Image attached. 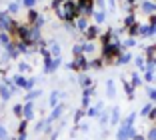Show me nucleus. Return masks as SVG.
I'll use <instances>...</instances> for the list:
<instances>
[{
  "mask_svg": "<svg viewBox=\"0 0 156 140\" xmlns=\"http://www.w3.org/2000/svg\"><path fill=\"white\" fill-rule=\"evenodd\" d=\"M90 94H92V88H86L82 94V110L88 108V104H90Z\"/></svg>",
  "mask_w": 156,
  "mask_h": 140,
  "instance_id": "obj_7",
  "label": "nucleus"
},
{
  "mask_svg": "<svg viewBox=\"0 0 156 140\" xmlns=\"http://www.w3.org/2000/svg\"><path fill=\"white\" fill-rule=\"evenodd\" d=\"M82 114H84V110H78V112H76V116H74V120H80V118H82Z\"/></svg>",
  "mask_w": 156,
  "mask_h": 140,
  "instance_id": "obj_42",
  "label": "nucleus"
},
{
  "mask_svg": "<svg viewBox=\"0 0 156 140\" xmlns=\"http://www.w3.org/2000/svg\"><path fill=\"white\" fill-rule=\"evenodd\" d=\"M22 116H24V120H32V118H34V106H32V102H26L22 106Z\"/></svg>",
  "mask_w": 156,
  "mask_h": 140,
  "instance_id": "obj_4",
  "label": "nucleus"
},
{
  "mask_svg": "<svg viewBox=\"0 0 156 140\" xmlns=\"http://www.w3.org/2000/svg\"><path fill=\"white\" fill-rule=\"evenodd\" d=\"M18 8H20L18 2H12V4L8 6V12H12V14H14V12H18Z\"/></svg>",
  "mask_w": 156,
  "mask_h": 140,
  "instance_id": "obj_28",
  "label": "nucleus"
},
{
  "mask_svg": "<svg viewBox=\"0 0 156 140\" xmlns=\"http://www.w3.org/2000/svg\"><path fill=\"white\" fill-rule=\"evenodd\" d=\"M142 10H144V12H150V14H154V2L146 0V2L142 4Z\"/></svg>",
  "mask_w": 156,
  "mask_h": 140,
  "instance_id": "obj_16",
  "label": "nucleus"
},
{
  "mask_svg": "<svg viewBox=\"0 0 156 140\" xmlns=\"http://www.w3.org/2000/svg\"><path fill=\"white\" fill-rule=\"evenodd\" d=\"M146 56H148V60H154V46L146 48Z\"/></svg>",
  "mask_w": 156,
  "mask_h": 140,
  "instance_id": "obj_29",
  "label": "nucleus"
},
{
  "mask_svg": "<svg viewBox=\"0 0 156 140\" xmlns=\"http://www.w3.org/2000/svg\"><path fill=\"white\" fill-rule=\"evenodd\" d=\"M156 98V90L154 88H148V100H154Z\"/></svg>",
  "mask_w": 156,
  "mask_h": 140,
  "instance_id": "obj_34",
  "label": "nucleus"
},
{
  "mask_svg": "<svg viewBox=\"0 0 156 140\" xmlns=\"http://www.w3.org/2000/svg\"><path fill=\"white\" fill-rule=\"evenodd\" d=\"M124 88H126V94H128V98H134V88L130 86V82H124Z\"/></svg>",
  "mask_w": 156,
  "mask_h": 140,
  "instance_id": "obj_20",
  "label": "nucleus"
},
{
  "mask_svg": "<svg viewBox=\"0 0 156 140\" xmlns=\"http://www.w3.org/2000/svg\"><path fill=\"white\" fill-rule=\"evenodd\" d=\"M146 138H148V140H156V128H150V130H148Z\"/></svg>",
  "mask_w": 156,
  "mask_h": 140,
  "instance_id": "obj_27",
  "label": "nucleus"
},
{
  "mask_svg": "<svg viewBox=\"0 0 156 140\" xmlns=\"http://www.w3.org/2000/svg\"><path fill=\"white\" fill-rule=\"evenodd\" d=\"M128 60H130V54H124L122 58H120V64H126V62H128Z\"/></svg>",
  "mask_w": 156,
  "mask_h": 140,
  "instance_id": "obj_41",
  "label": "nucleus"
},
{
  "mask_svg": "<svg viewBox=\"0 0 156 140\" xmlns=\"http://www.w3.org/2000/svg\"><path fill=\"white\" fill-rule=\"evenodd\" d=\"M14 114H16V116H22V106H20V104H16V106H14Z\"/></svg>",
  "mask_w": 156,
  "mask_h": 140,
  "instance_id": "obj_31",
  "label": "nucleus"
},
{
  "mask_svg": "<svg viewBox=\"0 0 156 140\" xmlns=\"http://www.w3.org/2000/svg\"><path fill=\"white\" fill-rule=\"evenodd\" d=\"M74 54H76V56L82 54V44H76V46H74Z\"/></svg>",
  "mask_w": 156,
  "mask_h": 140,
  "instance_id": "obj_35",
  "label": "nucleus"
},
{
  "mask_svg": "<svg viewBox=\"0 0 156 140\" xmlns=\"http://www.w3.org/2000/svg\"><path fill=\"white\" fill-rule=\"evenodd\" d=\"M96 34H98V28H96V26H90V28L86 30V38H88V40L96 38Z\"/></svg>",
  "mask_w": 156,
  "mask_h": 140,
  "instance_id": "obj_15",
  "label": "nucleus"
},
{
  "mask_svg": "<svg viewBox=\"0 0 156 140\" xmlns=\"http://www.w3.org/2000/svg\"><path fill=\"white\" fill-rule=\"evenodd\" d=\"M78 80H80V86H82V88H90V84H92V80L88 76H84V74H80Z\"/></svg>",
  "mask_w": 156,
  "mask_h": 140,
  "instance_id": "obj_13",
  "label": "nucleus"
},
{
  "mask_svg": "<svg viewBox=\"0 0 156 140\" xmlns=\"http://www.w3.org/2000/svg\"><path fill=\"white\" fill-rule=\"evenodd\" d=\"M94 20H96L98 24H102L106 20V12L104 10H98V12H94Z\"/></svg>",
  "mask_w": 156,
  "mask_h": 140,
  "instance_id": "obj_12",
  "label": "nucleus"
},
{
  "mask_svg": "<svg viewBox=\"0 0 156 140\" xmlns=\"http://www.w3.org/2000/svg\"><path fill=\"white\" fill-rule=\"evenodd\" d=\"M136 66L140 68V70H144V58H136Z\"/></svg>",
  "mask_w": 156,
  "mask_h": 140,
  "instance_id": "obj_38",
  "label": "nucleus"
},
{
  "mask_svg": "<svg viewBox=\"0 0 156 140\" xmlns=\"http://www.w3.org/2000/svg\"><path fill=\"white\" fill-rule=\"evenodd\" d=\"M76 24H78V28H80V30H86V28H88L86 18H78V20H76Z\"/></svg>",
  "mask_w": 156,
  "mask_h": 140,
  "instance_id": "obj_22",
  "label": "nucleus"
},
{
  "mask_svg": "<svg viewBox=\"0 0 156 140\" xmlns=\"http://www.w3.org/2000/svg\"><path fill=\"white\" fill-rule=\"evenodd\" d=\"M26 122H28V120H22V122H20V128H18V134H22V132H26Z\"/></svg>",
  "mask_w": 156,
  "mask_h": 140,
  "instance_id": "obj_33",
  "label": "nucleus"
},
{
  "mask_svg": "<svg viewBox=\"0 0 156 140\" xmlns=\"http://www.w3.org/2000/svg\"><path fill=\"white\" fill-rule=\"evenodd\" d=\"M14 86H18V88H24V84H26V78L22 76V74H18V76H14Z\"/></svg>",
  "mask_w": 156,
  "mask_h": 140,
  "instance_id": "obj_11",
  "label": "nucleus"
},
{
  "mask_svg": "<svg viewBox=\"0 0 156 140\" xmlns=\"http://www.w3.org/2000/svg\"><path fill=\"white\" fill-rule=\"evenodd\" d=\"M100 110H102V102H100V104H96L94 108H90V110H88V116H96V114L100 112Z\"/></svg>",
  "mask_w": 156,
  "mask_h": 140,
  "instance_id": "obj_18",
  "label": "nucleus"
},
{
  "mask_svg": "<svg viewBox=\"0 0 156 140\" xmlns=\"http://www.w3.org/2000/svg\"><path fill=\"white\" fill-rule=\"evenodd\" d=\"M40 94H42L40 90H32V92H28V94H26V100H28V102H32V100H34V98H38Z\"/></svg>",
  "mask_w": 156,
  "mask_h": 140,
  "instance_id": "obj_17",
  "label": "nucleus"
},
{
  "mask_svg": "<svg viewBox=\"0 0 156 140\" xmlns=\"http://www.w3.org/2000/svg\"><path fill=\"white\" fill-rule=\"evenodd\" d=\"M138 84H140V78L134 74V76H132V88H134V86H138Z\"/></svg>",
  "mask_w": 156,
  "mask_h": 140,
  "instance_id": "obj_39",
  "label": "nucleus"
},
{
  "mask_svg": "<svg viewBox=\"0 0 156 140\" xmlns=\"http://www.w3.org/2000/svg\"><path fill=\"white\" fill-rule=\"evenodd\" d=\"M110 120H112V124H116V122L120 120V110H118V106L112 110V118H110Z\"/></svg>",
  "mask_w": 156,
  "mask_h": 140,
  "instance_id": "obj_19",
  "label": "nucleus"
},
{
  "mask_svg": "<svg viewBox=\"0 0 156 140\" xmlns=\"http://www.w3.org/2000/svg\"><path fill=\"white\" fill-rule=\"evenodd\" d=\"M146 82H154V72L146 70Z\"/></svg>",
  "mask_w": 156,
  "mask_h": 140,
  "instance_id": "obj_36",
  "label": "nucleus"
},
{
  "mask_svg": "<svg viewBox=\"0 0 156 140\" xmlns=\"http://www.w3.org/2000/svg\"><path fill=\"white\" fill-rule=\"evenodd\" d=\"M78 2H80V4H76V6H78V10L84 8L86 12H90V8H92V0H78Z\"/></svg>",
  "mask_w": 156,
  "mask_h": 140,
  "instance_id": "obj_10",
  "label": "nucleus"
},
{
  "mask_svg": "<svg viewBox=\"0 0 156 140\" xmlns=\"http://www.w3.org/2000/svg\"><path fill=\"white\" fill-rule=\"evenodd\" d=\"M24 4H26V6H28V8H32V6H34V4H36V0H24Z\"/></svg>",
  "mask_w": 156,
  "mask_h": 140,
  "instance_id": "obj_40",
  "label": "nucleus"
},
{
  "mask_svg": "<svg viewBox=\"0 0 156 140\" xmlns=\"http://www.w3.org/2000/svg\"><path fill=\"white\" fill-rule=\"evenodd\" d=\"M46 124H48L46 120H40V122L36 124V132H44V130H46Z\"/></svg>",
  "mask_w": 156,
  "mask_h": 140,
  "instance_id": "obj_24",
  "label": "nucleus"
},
{
  "mask_svg": "<svg viewBox=\"0 0 156 140\" xmlns=\"http://www.w3.org/2000/svg\"><path fill=\"white\" fill-rule=\"evenodd\" d=\"M48 54H50L52 58H60V46L56 44V42H52V44H50V50H48Z\"/></svg>",
  "mask_w": 156,
  "mask_h": 140,
  "instance_id": "obj_8",
  "label": "nucleus"
},
{
  "mask_svg": "<svg viewBox=\"0 0 156 140\" xmlns=\"http://www.w3.org/2000/svg\"><path fill=\"white\" fill-rule=\"evenodd\" d=\"M0 28H2L4 32L12 28V20H10V16H8V14H2V16H0Z\"/></svg>",
  "mask_w": 156,
  "mask_h": 140,
  "instance_id": "obj_5",
  "label": "nucleus"
},
{
  "mask_svg": "<svg viewBox=\"0 0 156 140\" xmlns=\"http://www.w3.org/2000/svg\"><path fill=\"white\" fill-rule=\"evenodd\" d=\"M84 52H94V44H92V42H86V44L82 46V54Z\"/></svg>",
  "mask_w": 156,
  "mask_h": 140,
  "instance_id": "obj_23",
  "label": "nucleus"
},
{
  "mask_svg": "<svg viewBox=\"0 0 156 140\" xmlns=\"http://www.w3.org/2000/svg\"><path fill=\"white\" fill-rule=\"evenodd\" d=\"M0 140H8V132H6V128L0 124Z\"/></svg>",
  "mask_w": 156,
  "mask_h": 140,
  "instance_id": "obj_25",
  "label": "nucleus"
},
{
  "mask_svg": "<svg viewBox=\"0 0 156 140\" xmlns=\"http://www.w3.org/2000/svg\"><path fill=\"white\" fill-rule=\"evenodd\" d=\"M136 42H134V38H128V40L124 42V48H130V46H134Z\"/></svg>",
  "mask_w": 156,
  "mask_h": 140,
  "instance_id": "obj_37",
  "label": "nucleus"
},
{
  "mask_svg": "<svg viewBox=\"0 0 156 140\" xmlns=\"http://www.w3.org/2000/svg\"><path fill=\"white\" fill-rule=\"evenodd\" d=\"M118 54V42L116 44H104V56H112V54Z\"/></svg>",
  "mask_w": 156,
  "mask_h": 140,
  "instance_id": "obj_6",
  "label": "nucleus"
},
{
  "mask_svg": "<svg viewBox=\"0 0 156 140\" xmlns=\"http://www.w3.org/2000/svg\"><path fill=\"white\" fill-rule=\"evenodd\" d=\"M18 70H20V72H28V70H30V64L22 62V64H20V66H18Z\"/></svg>",
  "mask_w": 156,
  "mask_h": 140,
  "instance_id": "obj_30",
  "label": "nucleus"
},
{
  "mask_svg": "<svg viewBox=\"0 0 156 140\" xmlns=\"http://www.w3.org/2000/svg\"><path fill=\"white\" fill-rule=\"evenodd\" d=\"M0 42H2L4 46H8V44H10V42H8V36H6V32H4V34H0Z\"/></svg>",
  "mask_w": 156,
  "mask_h": 140,
  "instance_id": "obj_32",
  "label": "nucleus"
},
{
  "mask_svg": "<svg viewBox=\"0 0 156 140\" xmlns=\"http://www.w3.org/2000/svg\"><path fill=\"white\" fill-rule=\"evenodd\" d=\"M128 2H134V0H128Z\"/></svg>",
  "mask_w": 156,
  "mask_h": 140,
  "instance_id": "obj_43",
  "label": "nucleus"
},
{
  "mask_svg": "<svg viewBox=\"0 0 156 140\" xmlns=\"http://www.w3.org/2000/svg\"><path fill=\"white\" fill-rule=\"evenodd\" d=\"M62 112H64V104H58V106H54V108H52V114H50V118H48V124H50V122H54V120H58L60 116H62Z\"/></svg>",
  "mask_w": 156,
  "mask_h": 140,
  "instance_id": "obj_3",
  "label": "nucleus"
},
{
  "mask_svg": "<svg viewBox=\"0 0 156 140\" xmlns=\"http://www.w3.org/2000/svg\"><path fill=\"white\" fill-rule=\"evenodd\" d=\"M34 82H36L34 78H30V80H26V84H24V90H32V88H34Z\"/></svg>",
  "mask_w": 156,
  "mask_h": 140,
  "instance_id": "obj_26",
  "label": "nucleus"
},
{
  "mask_svg": "<svg viewBox=\"0 0 156 140\" xmlns=\"http://www.w3.org/2000/svg\"><path fill=\"white\" fill-rule=\"evenodd\" d=\"M88 64H90V62H88V60L84 58L82 54H80V56H78V58L74 60L72 64H68L66 68H78V70H86V68H88Z\"/></svg>",
  "mask_w": 156,
  "mask_h": 140,
  "instance_id": "obj_2",
  "label": "nucleus"
},
{
  "mask_svg": "<svg viewBox=\"0 0 156 140\" xmlns=\"http://www.w3.org/2000/svg\"><path fill=\"white\" fill-rule=\"evenodd\" d=\"M134 134H136L134 126H126V124H122V126H120V130L116 132V140H130Z\"/></svg>",
  "mask_w": 156,
  "mask_h": 140,
  "instance_id": "obj_1",
  "label": "nucleus"
},
{
  "mask_svg": "<svg viewBox=\"0 0 156 140\" xmlns=\"http://www.w3.org/2000/svg\"><path fill=\"white\" fill-rule=\"evenodd\" d=\"M134 120H136V114H134V112H132V114H130V116H128V118H126V120H124V122H122V124H126V126H134Z\"/></svg>",
  "mask_w": 156,
  "mask_h": 140,
  "instance_id": "obj_21",
  "label": "nucleus"
},
{
  "mask_svg": "<svg viewBox=\"0 0 156 140\" xmlns=\"http://www.w3.org/2000/svg\"><path fill=\"white\" fill-rule=\"evenodd\" d=\"M106 90H108V98H114V94H116L114 80H108V82H106Z\"/></svg>",
  "mask_w": 156,
  "mask_h": 140,
  "instance_id": "obj_9",
  "label": "nucleus"
},
{
  "mask_svg": "<svg viewBox=\"0 0 156 140\" xmlns=\"http://www.w3.org/2000/svg\"><path fill=\"white\" fill-rule=\"evenodd\" d=\"M58 98H60V92L54 90V92L50 94V106H52V108H54V106H58Z\"/></svg>",
  "mask_w": 156,
  "mask_h": 140,
  "instance_id": "obj_14",
  "label": "nucleus"
}]
</instances>
